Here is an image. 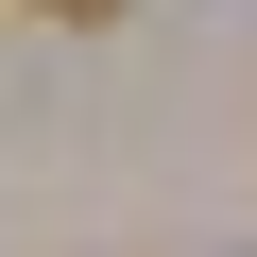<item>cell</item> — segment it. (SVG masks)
<instances>
[{
  "label": "cell",
  "mask_w": 257,
  "mask_h": 257,
  "mask_svg": "<svg viewBox=\"0 0 257 257\" xmlns=\"http://www.w3.org/2000/svg\"><path fill=\"white\" fill-rule=\"evenodd\" d=\"M52 18H103V0H52Z\"/></svg>",
  "instance_id": "6da1fadb"
}]
</instances>
